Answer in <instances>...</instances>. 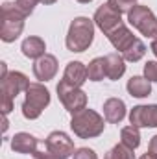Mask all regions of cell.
<instances>
[{
  "label": "cell",
  "mask_w": 157,
  "mask_h": 159,
  "mask_svg": "<svg viewBox=\"0 0 157 159\" xmlns=\"http://www.w3.org/2000/svg\"><path fill=\"white\" fill-rule=\"evenodd\" d=\"M94 20L89 17H76L70 26H69V34H67V50L70 52H85L92 41H94Z\"/></svg>",
  "instance_id": "1"
},
{
  "label": "cell",
  "mask_w": 157,
  "mask_h": 159,
  "mask_svg": "<svg viewBox=\"0 0 157 159\" xmlns=\"http://www.w3.org/2000/svg\"><path fill=\"white\" fill-rule=\"evenodd\" d=\"M104 128H105L104 117L89 107L74 113L70 119V129L79 139H94L104 133Z\"/></svg>",
  "instance_id": "2"
},
{
  "label": "cell",
  "mask_w": 157,
  "mask_h": 159,
  "mask_svg": "<svg viewBox=\"0 0 157 159\" xmlns=\"http://www.w3.org/2000/svg\"><path fill=\"white\" fill-rule=\"evenodd\" d=\"M74 143L65 131H52L44 139V150L34 154L35 159H69L74 156Z\"/></svg>",
  "instance_id": "3"
},
{
  "label": "cell",
  "mask_w": 157,
  "mask_h": 159,
  "mask_svg": "<svg viewBox=\"0 0 157 159\" xmlns=\"http://www.w3.org/2000/svg\"><path fill=\"white\" fill-rule=\"evenodd\" d=\"M26 15L17 7L15 2L2 4V22H0V39L4 43H13L24 30Z\"/></svg>",
  "instance_id": "4"
},
{
  "label": "cell",
  "mask_w": 157,
  "mask_h": 159,
  "mask_svg": "<svg viewBox=\"0 0 157 159\" xmlns=\"http://www.w3.org/2000/svg\"><path fill=\"white\" fill-rule=\"evenodd\" d=\"M50 104V91L41 83H30V87L26 89V98L22 102V115L28 120H35L41 117V113L44 111V107H48Z\"/></svg>",
  "instance_id": "5"
},
{
  "label": "cell",
  "mask_w": 157,
  "mask_h": 159,
  "mask_svg": "<svg viewBox=\"0 0 157 159\" xmlns=\"http://www.w3.org/2000/svg\"><path fill=\"white\" fill-rule=\"evenodd\" d=\"M128 22L137 28L144 37L157 39V17L148 6H133L131 11L128 13Z\"/></svg>",
  "instance_id": "6"
},
{
  "label": "cell",
  "mask_w": 157,
  "mask_h": 159,
  "mask_svg": "<svg viewBox=\"0 0 157 159\" xmlns=\"http://www.w3.org/2000/svg\"><path fill=\"white\" fill-rule=\"evenodd\" d=\"M57 91V96H59V102L63 104V107L74 115L81 109L87 107V93L81 89V87H74L70 83H67L65 80H61L56 87Z\"/></svg>",
  "instance_id": "7"
},
{
  "label": "cell",
  "mask_w": 157,
  "mask_h": 159,
  "mask_svg": "<svg viewBox=\"0 0 157 159\" xmlns=\"http://www.w3.org/2000/svg\"><path fill=\"white\" fill-rule=\"evenodd\" d=\"M94 24L104 32V35H109L111 32H115L118 26H122L124 24V20H122V15L117 13L109 4H104V6H100L98 9H96V13H94Z\"/></svg>",
  "instance_id": "8"
},
{
  "label": "cell",
  "mask_w": 157,
  "mask_h": 159,
  "mask_svg": "<svg viewBox=\"0 0 157 159\" xmlns=\"http://www.w3.org/2000/svg\"><path fill=\"white\" fill-rule=\"evenodd\" d=\"M28 87H30V80L26 78V74H22L19 70H13L0 81V94L15 100L17 94L26 93Z\"/></svg>",
  "instance_id": "9"
},
{
  "label": "cell",
  "mask_w": 157,
  "mask_h": 159,
  "mask_svg": "<svg viewBox=\"0 0 157 159\" xmlns=\"http://www.w3.org/2000/svg\"><path fill=\"white\" fill-rule=\"evenodd\" d=\"M34 74L39 81H50L57 74V59L52 54H44L43 57L35 59L34 63Z\"/></svg>",
  "instance_id": "10"
},
{
  "label": "cell",
  "mask_w": 157,
  "mask_h": 159,
  "mask_svg": "<svg viewBox=\"0 0 157 159\" xmlns=\"http://www.w3.org/2000/svg\"><path fill=\"white\" fill-rule=\"evenodd\" d=\"M39 139H35L32 133H26V131H19L13 135L11 139V150L17 152V154H35L39 148Z\"/></svg>",
  "instance_id": "11"
},
{
  "label": "cell",
  "mask_w": 157,
  "mask_h": 159,
  "mask_svg": "<svg viewBox=\"0 0 157 159\" xmlns=\"http://www.w3.org/2000/svg\"><path fill=\"white\" fill-rule=\"evenodd\" d=\"M63 80L67 83L74 85V87H81L89 80V76H87V67L81 61H70V63H67L65 72H63Z\"/></svg>",
  "instance_id": "12"
},
{
  "label": "cell",
  "mask_w": 157,
  "mask_h": 159,
  "mask_svg": "<svg viewBox=\"0 0 157 159\" xmlns=\"http://www.w3.org/2000/svg\"><path fill=\"white\" fill-rule=\"evenodd\" d=\"M126 117V104L120 98H107L104 102V119L109 124H118Z\"/></svg>",
  "instance_id": "13"
},
{
  "label": "cell",
  "mask_w": 157,
  "mask_h": 159,
  "mask_svg": "<svg viewBox=\"0 0 157 159\" xmlns=\"http://www.w3.org/2000/svg\"><path fill=\"white\" fill-rule=\"evenodd\" d=\"M107 39H109V43L113 44V48L122 54V52H124L133 41L137 39V37L131 34V30H129L126 24H122V26H118L115 32H111V34L107 35Z\"/></svg>",
  "instance_id": "14"
},
{
  "label": "cell",
  "mask_w": 157,
  "mask_h": 159,
  "mask_svg": "<svg viewBox=\"0 0 157 159\" xmlns=\"http://www.w3.org/2000/svg\"><path fill=\"white\" fill-rule=\"evenodd\" d=\"M20 50H22V54L26 56V57H30V59H39L43 57L46 52V43L37 37V35H30V37H26V39L22 41V44H20Z\"/></svg>",
  "instance_id": "15"
},
{
  "label": "cell",
  "mask_w": 157,
  "mask_h": 159,
  "mask_svg": "<svg viewBox=\"0 0 157 159\" xmlns=\"http://www.w3.org/2000/svg\"><path fill=\"white\" fill-rule=\"evenodd\" d=\"M105 67H107V78L109 80H120L126 72V59L122 54L113 52L105 56Z\"/></svg>",
  "instance_id": "16"
},
{
  "label": "cell",
  "mask_w": 157,
  "mask_h": 159,
  "mask_svg": "<svg viewBox=\"0 0 157 159\" xmlns=\"http://www.w3.org/2000/svg\"><path fill=\"white\" fill-rule=\"evenodd\" d=\"M126 89L135 98H146V96L152 94V81L146 80L144 76H131L128 80Z\"/></svg>",
  "instance_id": "17"
},
{
  "label": "cell",
  "mask_w": 157,
  "mask_h": 159,
  "mask_svg": "<svg viewBox=\"0 0 157 159\" xmlns=\"http://www.w3.org/2000/svg\"><path fill=\"white\" fill-rule=\"evenodd\" d=\"M87 76L91 81H102L107 78V67H105V57H94L87 65Z\"/></svg>",
  "instance_id": "18"
},
{
  "label": "cell",
  "mask_w": 157,
  "mask_h": 159,
  "mask_svg": "<svg viewBox=\"0 0 157 159\" xmlns=\"http://www.w3.org/2000/svg\"><path fill=\"white\" fill-rule=\"evenodd\" d=\"M129 122L137 128H150V106H135L129 111Z\"/></svg>",
  "instance_id": "19"
},
{
  "label": "cell",
  "mask_w": 157,
  "mask_h": 159,
  "mask_svg": "<svg viewBox=\"0 0 157 159\" xmlns=\"http://www.w3.org/2000/svg\"><path fill=\"white\" fill-rule=\"evenodd\" d=\"M139 129L141 128H137L133 124L122 128L120 129V143L126 144V146H129V148H133V150L139 148V144H141V131Z\"/></svg>",
  "instance_id": "20"
},
{
  "label": "cell",
  "mask_w": 157,
  "mask_h": 159,
  "mask_svg": "<svg viewBox=\"0 0 157 159\" xmlns=\"http://www.w3.org/2000/svg\"><path fill=\"white\" fill-rule=\"evenodd\" d=\"M144 54H146V46H144V43L141 39H135L124 52H122V56H124V59L126 61H129V63H137V61H141L142 57H144Z\"/></svg>",
  "instance_id": "21"
},
{
  "label": "cell",
  "mask_w": 157,
  "mask_h": 159,
  "mask_svg": "<svg viewBox=\"0 0 157 159\" xmlns=\"http://www.w3.org/2000/svg\"><path fill=\"white\" fill-rule=\"evenodd\" d=\"M104 159H135V154H133V148H129V146H126V144H117V146H113L105 156Z\"/></svg>",
  "instance_id": "22"
},
{
  "label": "cell",
  "mask_w": 157,
  "mask_h": 159,
  "mask_svg": "<svg viewBox=\"0 0 157 159\" xmlns=\"http://www.w3.org/2000/svg\"><path fill=\"white\" fill-rule=\"evenodd\" d=\"M107 4L120 15L124 13H129L133 6H137V0H107Z\"/></svg>",
  "instance_id": "23"
},
{
  "label": "cell",
  "mask_w": 157,
  "mask_h": 159,
  "mask_svg": "<svg viewBox=\"0 0 157 159\" xmlns=\"http://www.w3.org/2000/svg\"><path fill=\"white\" fill-rule=\"evenodd\" d=\"M41 0H15V4H17V7L28 17V15H32L34 13V9H35V6L39 4Z\"/></svg>",
  "instance_id": "24"
},
{
  "label": "cell",
  "mask_w": 157,
  "mask_h": 159,
  "mask_svg": "<svg viewBox=\"0 0 157 159\" xmlns=\"http://www.w3.org/2000/svg\"><path fill=\"white\" fill-rule=\"evenodd\" d=\"M144 78L150 81H157V61H146L144 65Z\"/></svg>",
  "instance_id": "25"
},
{
  "label": "cell",
  "mask_w": 157,
  "mask_h": 159,
  "mask_svg": "<svg viewBox=\"0 0 157 159\" xmlns=\"http://www.w3.org/2000/svg\"><path fill=\"white\" fill-rule=\"evenodd\" d=\"M72 159H98V156H96V152L91 150V148H78V150L74 152Z\"/></svg>",
  "instance_id": "26"
},
{
  "label": "cell",
  "mask_w": 157,
  "mask_h": 159,
  "mask_svg": "<svg viewBox=\"0 0 157 159\" xmlns=\"http://www.w3.org/2000/svg\"><path fill=\"white\" fill-rule=\"evenodd\" d=\"M13 98H7V96H0V109H2V115H9L11 109H13Z\"/></svg>",
  "instance_id": "27"
},
{
  "label": "cell",
  "mask_w": 157,
  "mask_h": 159,
  "mask_svg": "<svg viewBox=\"0 0 157 159\" xmlns=\"http://www.w3.org/2000/svg\"><path fill=\"white\" fill-rule=\"evenodd\" d=\"M150 128H157V104L150 106Z\"/></svg>",
  "instance_id": "28"
},
{
  "label": "cell",
  "mask_w": 157,
  "mask_h": 159,
  "mask_svg": "<svg viewBox=\"0 0 157 159\" xmlns=\"http://www.w3.org/2000/svg\"><path fill=\"white\" fill-rule=\"evenodd\" d=\"M148 150L157 156V135H154V137L150 139V146H148Z\"/></svg>",
  "instance_id": "29"
},
{
  "label": "cell",
  "mask_w": 157,
  "mask_h": 159,
  "mask_svg": "<svg viewBox=\"0 0 157 159\" xmlns=\"http://www.w3.org/2000/svg\"><path fill=\"white\" fill-rule=\"evenodd\" d=\"M7 74H9V72H7V65H6V63L2 61V63H0V81L6 78Z\"/></svg>",
  "instance_id": "30"
},
{
  "label": "cell",
  "mask_w": 157,
  "mask_h": 159,
  "mask_svg": "<svg viewBox=\"0 0 157 159\" xmlns=\"http://www.w3.org/2000/svg\"><path fill=\"white\" fill-rule=\"evenodd\" d=\"M7 128H9V120H7V115H4V120H2V131L6 133Z\"/></svg>",
  "instance_id": "31"
},
{
  "label": "cell",
  "mask_w": 157,
  "mask_h": 159,
  "mask_svg": "<svg viewBox=\"0 0 157 159\" xmlns=\"http://www.w3.org/2000/svg\"><path fill=\"white\" fill-rule=\"evenodd\" d=\"M139 159H157V156H155V154H152V152L148 150L146 154H142V156H141Z\"/></svg>",
  "instance_id": "32"
},
{
  "label": "cell",
  "mask_w": 157,
  "mask_h": 159,
  "mask_svg": "<svg viewBox=\"0 0 157 159\" xmlns=\"http://www.w3.org/2000/svg\"><path fill=\"white\" fill-rule=\"evenodd\" d=\"M150 48H152V52H154V56L157 57V39L152 41V44H150Z\"/></svg>",
  "instance_id": "33"
},
{
  "label": "cell",
  "mask_w": 157,
  "mask_h": 159,
  "mask_svg": "<svg viewBox=\"0 0 157 159\" xmlns=\"http://www.w3.org/2000/svg\"><path fill=\"white\" fill-rule=\"evenodd\" d=\"M41 2H43V4H44V6H50V4H56V2H57V0H41Z\"/></svg>",
  "instance_id": "34"
},
{
  "label": "cell",
  "mask_w": 157,
  "mask_h": 159,
  "mask_svg": "<svg viewBox=\"0 0 157 159\" xmlns=\"http://www.w3.org/2000/svg\"><path fill=\"white\" fill-rule=\"evenodd\" d=\"M76 2H79V4H89V2H92V0H76Z\"/></svg>",
  "instance_id": "35"
}]
</instances>
